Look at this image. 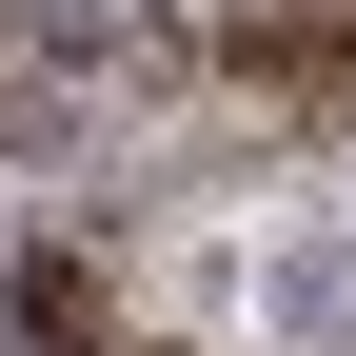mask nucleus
Here are the masks:
<instances>
[{
    "label": "nucleus",
    "instance_id": "1",
    "mask_svg": "<svg viewBox=\"0 0 356 356\" xmlns=\"http://www.w3.org/2000/svg\"><path fill=\"white\" fill-rule=\"evenodd\" d=\"M238 79H277V99H337V79H356V0H257V20H238Z\"/></svg>",
    "mask_w": 356,
    "mask_h": 356
},
{
    "label": "nucleus",
    "instance_id": "2",
    "mask_svg": "<svg viewBox=\"0 0 356 356\" xmlns=\"http://www.w3.org/2000/svg\"><path fill=\"white\" fill-rule=\"evenodd\" d=\"M257 297H277V337H356V238H297Z\"/></svg>",
    "mask_w": 356,
    "mask_h": 356
}]
</instances>
